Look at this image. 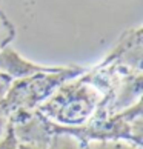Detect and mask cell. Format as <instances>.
<instances>
[{"mask_svg": "<svg viewBox=\"0 0 143 149\" xmlns=\"http://www.w3.org/2000/svg\"><path fill=\"white\" fill-rule=\"evenodd\" d=\"M56 103L46 104L48 114L62 125H82L89 118L97 104L94 91L79 89L71 91L68 95L56 97Z\"/></svg>", "mask_w": 143, "mask_h": 149, "instance_id": "1", "label": "cell"}, {"mask_svg": "<svg viewBox=\"0 0 143 149\" xmlns=\"http://www.w3.org/2000/svg\"><path fill=\"white\" fill-rule=\"evenodd\" d=\"M0 68L14 79H23V77L36 75L38 72H60V71H63V68H46V66L31 63L23 57H20L13 48H5L3 51H0Z\"/></svg>", "mask_w": 143, "mask_h": 149, "instance_id": "2", "label": "cell"}, {"mask_svg": "<svg viewBox=\"0 0 143 149\" xmlns=\"http://www.w3.org/2000/svg\"><path fill=\"white\" fill-rule=\"evenodd\" d=\"M48 149H88L82 145L79 139L69 134H57L51 137L48 143Z\"/></svg>", "mask_w": 143, "mask_h": 149, "instance_id": "3", "label": "cell"}, {"mask_svg": "<svg viewBox=\"0 0 143 149\" xmlns=\"http://www.w3.org/2000/svg\"><path fill=\"white\" fill-rule=\"evenodd\" d=\"M88 149H140V145L123 140H97L92 141Z\"/></svg>", "mask_w": 143, "mask_h": 149, "instance_id": "4", "label": "cell"}, {"mask_svg": "<svg viewBox=\"0 0 143 149\" xmlns=\"http://www.w3.org/2000/svg\"><path fill=\"white\" fill-rule=\"evenodd\" d=\"M6 125H8V120H6V117L0 115V141L3 140L5 134H6Z\"/></svg>", "mask_w": 143, "mask_h": 149, "instance_id": "5", "label": "cell"}, {"mask_svg": "<svg viewBox=\"0 0 143 149\" xmlns=\"http://www.w3.org/2000/svg\"><path fill=\"white\" fill-rule=\"evenodd\" d=\"M0 17H3V14H2V11H0Z\"/></svg>", "mask_w": 143, "mask_h": 149, "instance_id": "6", "label": "cell"}]
</instances>
